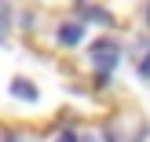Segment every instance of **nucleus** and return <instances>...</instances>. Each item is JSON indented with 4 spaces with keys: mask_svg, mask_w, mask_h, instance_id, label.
Instances as JSON below:
<instances>
[{
    "mask_svg": "<svg viewBox=\"0 0 150 142\" xmlns=\"http://www.w3.org/2000/svg\"><path fill=\"white\" fill-rule=\"evenodd\" d=\"M117 58H121V44H117V40H95V44H92V62L99 66L103 73L114 69Z\"/></svg>",
    "mask_w": 150,
    "mask_h": 142,
    "instance_id": "1",
    "label": "nucleus"
},
{
    "mask_svg": "<svg viewBox=\"0 0 150 142\" xmlns=\"http://www.w3.org/2000/svg\"><path fill=\"white\" fill-rule=\"evenodd\" d=\"M81 36H84V26H81V22H66V26L59 29V44H62V48H77Z\"/></svg>",
    "mask_w": 150,
    "mask_h": 142,
    "instance_id": "2",
    "label": "nucleus"
},
{
    "mask_svg": "<svg viewBox=\"0 0 150 142\" xmlns=\"http://www.w3.org/2000/svg\"><path fill=\"white\" fill-rule=\"evenodd\" d=\"M11 95H18V99L33 102V99H37V87L29 84V80H22V77H18V80H11Z\"/></svg>",
    "mask_w": 150,
    "mask_h": 142,
    "instance_id": "3",
    "label": "nucleus"
},
{
    "mask_svg": "<svg viewBox=\"0 0 150 142\" xmlns=\"http://www.w3.org/2000/svg\"><path fill=\"white\" fill-rule=\"evenodd\" d=\"M7 26H11V7H7V0H0V40L7 36Z\"/></svg>",
    "mask_w": 150,
    "mask_h": 142,
    "instance_id": "4",
    "label": "nucleus"
},
{
    "mask_svg": "<svg viewBox=\"0 0 150 142\" xmlns=\"http://www.w3.org/2000/svg\"><path fill=\"white\" fill-rule=\"evenodd\" d=\"M81 15H84V18H92V22H103V26H110V22H114L106 11H99V7H84Z\"/></svg>",
    "mask_w": 150,
    "mask_h": 142,
    "instance_id": "5",
    "label": "nucleus"
},
{
    "mask_svg": "<svg viewBox=\"0 0 150 142\" xmlns=\"http://www.w3.org/2000/svg\"><path fill=\"white\" fill-rule=\"evenodd\" d=\"M139 77H143V80H150V51L143 55V62H139Z\"/></svg>",
    "mask_w": 150,
    "mask_h": 142,
    "instance_id": "6",
    "label": "nucleus"
},
{
    "mask_svg": "<svg viewBox=\"0 0 150 142\" xmlns=\"http://www.w3.org/2000/svg\"><path fill=\"white\" fill-rule=\"evenodd\" d=\"M59 142H81V139L73 135V131H66V135H59Z\"/></svg>",
    "mask_w": 150,
    "mask_h": 142,
    "instance_id": "7",
    "label": "nucleus"
},
{
    "mask_svg": "<svg viewBox=\"0 0 150 142\" xmlns=\"http://www.w3.org/2000/svg\"><path fill=\"white\" fill-rule=\"evenodd\" d=\"M146 26H150V4H146Z\"/></svg>",
    "mask_w": 150,
    "mask_h": 142,
    "instance_id": "8",
    "label": "nucleus"
},
{
    "mask_svg": "<svg viewBox=\"0 0 150 142\" xmlns=\"http://www.w3.org/2000/svg\"><path fill=\"white\" fill-rule=\"evenodd\" d=\"M84 142H95V139H84Z\"/></svg>",
    "mask_w": 150,
    "mask_h": 142,
    "instance_id": "9",
    "label": "nucleus"
}]
</instances>
